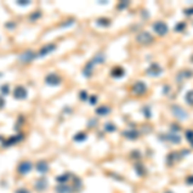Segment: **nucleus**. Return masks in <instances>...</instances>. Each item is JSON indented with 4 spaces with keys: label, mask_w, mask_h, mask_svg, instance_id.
Wrapping results in <instances>:
<instances>
[{
    "label": "nucleus",
    "mask_w": 193,
    "mask_h": 193,
    "mask_svg": "<svg viewBox=\"0 0 193 193\" xmlns=\"http://www.w3.org/2000/svg\"><path fill=\"white\" fill-rule=\"evenodd\" d=\"M153 31L156 32L158 36H165L169 32V26L162 21H157L153 23Z\"/></svg>",
    "instance_id": "obj_1"
},
{
    "label": "nucleus",
    "mask_w": 193,
    "mask_h": 193,
    "mask_svg": "<svg viewBox=\"0 0 193 193\" xmlns=\"http://www.w3.org/2000/svg\"><path fill=\"white\" fill-rule=\"evenodd\" d=\"M153 36L149 34V32L147 31H143L141 32L138 36H137V41L138 42H141V44H146V45H149V44H152L153 42Z\"/></svg>",
    "instance_id": "obj_2"
},
{
    "label": "nucleus",
    "mask_w": 193,
    "mask_h": 193,
    "mask_svg": "<svg viewBox=\"0 0 193 193\" xmlns=\"http://www.w3.org/2000/svg\"><path fill=\"white\" fill-rule=\"evenodd\" d=\"M171 112H173L174 116L178 117L179 120H187V119H188V113H187V111H184L180 106L173 104V106H171Z\"/></svg>",
    "instance_id": "obj_3"
},
{
    "label": "nucleus",
    "mask_w": 193,
    "mask_h": 193,
    "mask_svg": "<svg viewBox=\"0 0 193 193\" xmlns=\"http://www.w3.org/2000/svg\"><path fill=\"white\" fill-rule=\"evenodd\" d=\"M162 72H164V69L158 63H152L147 69V73L149 75V76H156V77L160 76Z\"/></svg>",
    "instance_id": "obj_4"
},
{
    "label": "nucleus",
    "mask_w": 193,
    "mask_h": 193,
    "mask_svg": "<svg viewBox=\"0 0 193 193\" xmlns=\"http://www.w3.org/2000/svg\"><path fill=\"white\" fill-rule=\"evenodd\" d=\"M161 139H165V141H168V142L173 143V144H180V142H181L180 135H178V134H174V133L165 134L164 137H161Z\"/></svg>",
    "instance_id": "obj_5"
},
{
    "label": "nucleus",
    "mask_w": 193,
    "mask_h": 193,
    "mask_svg": "<svg viewBox=\"0 0 193 193\" xmlns=\"http://www.w3.org/2000/svg\"><path fill=\"white\" fill-rule=\"evenodd\" d=\"M133 92L135 93L137 95H142V94H144V93L147 92V85L144 84V83H142V81H138V83L134 84Z\"/></svg>",
    "instance_id": "obj_6"
},
{
    "label": "nucleus",
    "mask_w": 193,
    "mask_h": 193,
    "mask_svg": "<svg viewBox=\"0 0 193 193\" xmlns=\"http://www.w3.org/2000/svg\"><path fill=\"white\" fill-rule=\"evenodd\" d=\"M184 100L187 102V104L193 106V90L187 92V94H185V96H184Z\"/></svg>",
    "instance_id": "obj_7"
},
{
    "label": "nucleus",
    "mask_w": 193,
    "mask_h": 193,
    "mask_svg": "<svg viewBox=\"0 0 193 193\" xmlns=\"http://www.w3.org/2000/svg\"><path fill=\"white\" fill-rule=\"evenodd\" d=\"M192 76H193V72L191 71V69H187V71H181V72L178 75V79H181V77L188 79V77H192Z\"/></svg>",
    "instance_id": "obj_8"
},
{
    "label": "nucleus",
    "mask_w": 193,
    "mask_h": 193,
    "mask_svg": "<svg viewBox=\"0 0 193 193\" xmlns=\"http://www.w3.org/2000/svg\"><path fill=\"white\" fill-rule=\"evenodd\" d=\"M178 154H179L178 152H171L168 156V158H166V160H168V164L171 165V164H173V161H176V156H178Z\"/></svg>",
    "instance_id": "obj_9"
},
{
    "label": "nucleus",
    "mask_w": 193,
    "mask_h": 193,
    "mask_svg": "<svg viewBox=\"0 0 193 193\" xmlns=\"http://www.w3.org/2000/svg\"><path fill=\"white\" fill-rule=\"evenodd\" d=\"M185 27H187V26H185V23H184V22H179V23L174 27V30H175L176 32H181L183 30H185Z\"/></svg>",
    "instance_id": "obj_10"
},
{
    "label": "nucleus",
    "mask_w": 193,
    "mask_h": 193,
    "mask_svg": "<svg viewBox=\"0 0 193 193\" xmlns=\"http://www.w3.org/2000/svg\"><path fill=\"white\" fill-rule=\"evenodd\" d=\"M185 138H187V141H189L192 143L193 142V130H187L185 131Z\"/></svg>",
    "instance_id": "obj_11"
},
{
    "label": "nucleus",
    "mask_w": 193,
    "mask_h": 193,
    "mask_svg": "<svg viewBox=\"0 0 193 193\" xmlns=\"http://www.w3.org/2000/svg\"><path fill=\"white\" fill-rule=\"evenodd\" d=\"M125 135H126L127 138H130V139H135V138H138V134H137V133H133V131H130V133H125Z\"/></svg>",
    "instance_id": "obj_12"
},
{
    "label": "nucleus",
    "mask_w": 193,
    "mask_h": 193,
    "mask_svg": "<svg viewBox=\"0 0 193 193\" xmlns=\"http://www.w3.org/2000/svg\"><path fill=\"white\" fill-rule=\"evenodd\" d=\"M184 14H185V15H193V7L184 9Z\"/></svg>",
    "instance_id": "obj_13"
},
{
    "label": "nucleus",
    "mask_w": 193,
    "mask_h": 193,
    "mask_svg": "<svg viewBox=\"0 0 193 193\" xmlns=\"http://www.w3.org/2000/svg\"><path fill=\"white\" fill-rule=\"evenodd\" d=\"M171 130H173V131H179L180 130V126L178 124H173V125H171Z\"/></svg>",
    "instance_id": "obj_14"
},
{
    "label": "nucleus",
    "mask_w": 193,
    "mask_h": 193,
    "mask_svg": "<svg viewBox=\"0 0 193 193\" xmlns=\"http://www.w3.org/2000/svg\"><path fill=\"white\" fill-rule=\"evenodd\" d=\"M108 111H110V108H107V107H104V108L98 110V113H107Z\"/></svg>",
    "instance_id": "obj_15"
},
{
    "label": "nucleus",
    "mask_w": 193,
    "mask_h": 193,
    "mask_svg": "<svg viewBox=\"0 0 193 193\" xmlns=\"http://www.w3.org/2000/svg\"><path fill=\"white\" fill-rule=\"evenodd\" d=\"M187 183L188 184H193V175H191V176H188V178H187Z\"/></svg>",
    "instance_id": "obj_16"
},
{
    "label": "nucleus",
    "mask_w": 193,
    "mask_h": 193,
    "mask_svg": "<svg viewBox=\"0 0 193 193\" xmlns=\"http://www.w3.org/2000/svg\"><path fill=\"white\" fill-rule=\"evenodd\" d=\"M169 90H170V88H169V86H166V88H164V93L166 94V93H168V92H169Z\"/></svg>",
    "instance_id": "obj_17"
},
{
    "label": "nucleus",
    "mask_w": 193,
    "mask_h": 193,
    "mask_svg": "<svg viewBox=\"0 0 193 193\" xmlns=\"http://www.w3.org/2000/svg\"><path fill=\"white\" fill-rule=\"evenodd\" d=\"M165 193H174V192H171V191H168V192H165Z\"/></svg>",
    "instance_id": "obj_18"
},
{
    "label": "nucleus",
    "mask_w": 193,
    "mask_h": 193,
    "mask_svg": "<svg viewBox=\"0 0 193 193\" xmlns=\"http://www.w3.org/2000/svg\"><path fill=\"white\" fill-rule=\"evenodd\" d=\"M191 61H192V62H193V54H192V57H191Z\"/></svg>",
    "instance_id": "obj_19"
},
{
    "label": "nucleus",
    "mask_w": 193,
    "mask_h": 193,
    "mask_svg": "<svg viewBox=\"0 0 193 193\" xmlns=\"http://www.w3.org/2000/svg\"><path fill=\"white\" fill-rule=\"evenodd\" d=\"M192 146H193V142H192Z\"/></svg>",
    "instance_id": "obj_20"
},
{
    "label": "nucleus",
    "mask_w": 193,
    "mask_h": 193,
    "mask_svg": "<svg viewBox=\"0 0 193 193\" xmlns=\"http://www.w3.org/2000/svg\"><path fill=\"white\" fill-rule=\"evenodd\" d=\"M192 193H193V192H192Z\"/></svg>",
    "instance_id": "obj_21"
}]
</instances>
